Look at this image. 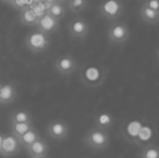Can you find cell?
Here are the masks:
<instances>
[{"label": "cell", "mask_w": 159, "mask_h": 158, "mask_svg": "<svg viewBox=\"0 0 159 158\" xmlns=\"http://www.w3.org/2000/svg\"><path fill=\"white\" fill-rule=\"evenodd\" d=\"M84 142L88 147L92 150L102 151L109 145L111 135L107 130L94 127L86 133V135L84 137Z\"/></svg>", "instance_id": "obj_1"}, {"label": "cell", "mask_w": 159, "mask_h": 158, "mask_svg": "<svg viewBox=\"0 0 159 158\" xmlns=\"http://www.w3.org/2000/svg\"><path fill=\"white\" fill-rule=\"evenodd\" d=\"M130 38V28L125 22L114 21L107 28V39L114 46H124Z\"/></svg>", "instance_id": "obj_2"}, {"label": "cell", "mask_w": 159, "mask_h": 158, "mask_svg": "<svg viewBox=\"0 0 159 158\" xmlns=\"http://www.w3.org/2000/svg\"><path fill=\"white\" fill-rule=\"evenodd\" d=\"M25 46L33 53L46 52L51 46L50 36L35 29L25 37Z\"/></svg>", "instance_id": "obj_3"}, {"label": "cell", "mask_w": 159, "mask_h": 158, "mask_svg": "<svg viewBox=\"0 0 159 158\" xmlns=\"http://www.w3.org/2000/svg\"><path fill=\"white\" fill-rule=\"evenodd\" d=\"M124 4L119 0H104L98 7L101 17L108 21H118L124 13Z\"/></svg>", "instance_id": "obj_4"}, {"label": "cell", "mask_w": 159, "mask_h": 158, "mask_svg": "<svg viewBox=\"0 0 159 158\" xmlns=\"http://www.w3.org/2000/svg\"><path fill=\"white\" fill-rule=\"evenodd\" d=\"M67 30L70 35L71 38L77 40H84L87 38L90 32V24L88 23L86 19L84 17H74L73 20L68 22Z\"/></svg>", "instance_id": "obj_5"}, {"label": "cell", "mask_w": 159, "mask_h": 158, "mask_svg": "<svg viewBox=\"0 0 159 158\" xmlns=\"http://www.w3.org/2000/svg\"><path fill=\"white\" fill-rule=\"evenodd\" d=\"M54 67L59 74L68 76L77 70L78 62L71 54H63L55 60Z\"/></svg>", "instance_id": "obj_6"}, {"label": "cell", "mask_w": 159, "mask_h": 158, "mask_svg": "<svg viewBox=\"0 0 159 158\" xmlns=\"http://www.w3.org/2000/svg\"><path fill=\"white\" fill-rule=\"evenodd\" d=\"M47 132L48 135L53 140L57 141H62L66 139L67 135L69 134V126L67 122L61 119L52 120L47 127Z\"/></svg>", "instance_id": "obj_7"}, {"label": "cell", "mask_w": 159, "mask_h": 158, "mask_svg": "<svg viewBox=\"0 0 159 158\" xmlns=\"http://www.w3.org/2000/svg\"><path fill=\"white\" fill-rule=\"evenodd\" d=\"M21 144H20L19 140L16 137L12 134V133H8V134H3L2 138V143H1V150H0V155L3 157H11L14 155L19 154L21 151Z\"/></svg>", "instance_id": "obj_8"}, {"label": "cell", "mask_w": 159, "mask_h": 158, "mask_svg": "<svg viewBox=\"0 0 159 158\" xmlns=\"http://www.w3.org/2000/svg\"><path fill=\"white\" fill-rule=\"evenodd\" d=\"M59 26H60L59 20L54 19V17L51 16L50 14H48V13L46 12L38 17V22L35 27L37 30H39V32L50 36V35L54 34V33L59 29Z\"/></svg>", "instance_id": "obj_9"}, {"label": "cell", "mask_w": 159, "mask_h": 158, "mask_svg": "<svg viewBox=\"0 0 159 158\" xmlns=\"http://www.w3.org/2000/svg\"><path fill=\"white\" fill-rule=\"evenodd\" d=\"M27 154L30 158H37V157H43L48 156L49 153V144L46 140L42 138L35 141L30 146L26 148Z\"/></svg>", "instance_id": "obj_10"}, {"label": "cell", "mask_w": 159, "mask_h": 158, "mask_svg": "<svg viewBox=\"0 0 159 158\" xmlns=\"http://www.w3.org/2000/svg\"><path fill=\"white\" fill-rule=\"evenodd\" d=\"M17 97L16 88L11 82L1 84L0 88V104L1 105H8L14 102V100Z\"/></svg>", "instance_id": "obj_11"}, {"label": "cell", "mask_w": 159, "mask_h": 158, "mask_svg": "<svg viewBox=\"0 0 159 158\" xmlns=\"http://www.w3.org/2000/svg\"><path fill=\"white\" fill-rule=\"evenodd\" d=\"M38 15L33 8L25 7L21 10L20 14V22L25 26H36L38 22Z\"/></svg>", "instance_id": "obj_12"}, {"label": "cell", "mask_w": 159, "mask_h": 158, "mask_svg": "<svg viewBox=\"0 0 159 158\" xmlns=\"http://www.w3.org/2000/svg\"><path fill=\"white\" fill-rule=\"evenodd\" d=\"M140 15L142 21L146 24H149V25H155L159 22V13L153 11L143 3L140 8Z\"/></svg>", "instance_id": "obj_13"}, {"label": "cell", "mask_w": 159, "mask_h": 158, "mask_svg": "<svg viewBox=\"0 0 159 158\" xmlns=\"http://www.w3.org/2000/svg\"><path fill=\"white\" fill-rule=\"evenodd\" d=\"M40 138H41V137H40L39 131H38L37 129L35 128V127H33L32 129H30L27 132L24 133V134L22 135V137H20L17 140H19L21 146L27 148L28 146H30L34 143V142L37 141V140L40 139Z\"/></svg>", "instance_id": "obj_14"}, {"label": "cell", "mask_w": 159, "mask_h": 158, "mask_svg": "<svg viewBox=\"0 0 159 158\" xmlns=\"http://www.w3.org/2000/svg\"><path fill=\"white\" fill-rule=\"evenodd\" d=\"M33 121L32 114L28 110H16L11 114L10 124H20V122H30Z\"/></svg>", "instance_id": "obj_15"}, {"label": "cell", "mask_w": 159, "mask_h": 158, "mask_svg": "<svg viewBox=\"0 0 159 158\" xmlns=\"http://www.w3.org/2000/svg\"><path fill=\"white\" fill-rule=\"evenodd\" d=\"M66 11H67L66 7H65L62 2L57 1V2H52V3L49 6L48 10H47V13L60 21V20H62L65 15H66Z\"/></svg>", "instance_id": "obj_16"}, {"label": "cell", "mask_w": 159, "mask_h": 158, "mask_svg": "<svg viewBox=\"0 0 159 158\" xmlns=\"http://www.w3.org/2000/svg\"><path fill=\"white\" fill-rule=\"evenodd\" d=\"M113 124H114V119L111 117V115L108 114V113H101L95 118V124H96L95 127L104 129V130L108 131L111 128Z\"/></svg>", "instance_id": "obj_17"}, {"label": "cell", "mask_w": 159, "mask_h": 158, "mask_svg": "<svg viewBox=\"0 0 159 158\" xmlns=\"http://www.w3.org/2000/svg\"><path fill=\"white\" fill-rule=\"evenodd\" d=\"M34 127L33 121L30 122H20V124H10V129L11 133H12L14 137H16L19 139L20 137L24 134V133L27 132L30 129H32Z\"/></svg>", "instance_id": "obj_18"}, {"label": "cell", "mask_w": 159, "mask_h": 158, "mask_svg": "<svg viewBox=\"0 0 159 158\" xmlns=\"http://www.w3.org/2000/svg\"><path fill=\"white\" fill-rule=\"evenodd\" d=\"M67 7L70 10V12H73L74 14H78L87 9L88 0H68Z\"/></svg>", "instance_id": "obj_19"}, {"label": "cell", "mask_w": 159, "mask_h": 158, "mask_svg": "<svg viewBox=\"0 0 159 158\" xmlns=\"http://www.w3.org/2000/svg\"><path fill=\"white\" fill-rule=\"evenodd\" d=\"M140 158H159V146L148 144L140 152Z\"/></svg>", "instance_id": "obj_20"}, {"label": "cell", "mask_w": 159, "mask_h": 158, "mask_svg": "<svg viewBox=\"0 0 159 158\" xmlns=\"http://www.w3.org/2000/svg\"><path fill=\"white\" fill-rule=\"evenodd\" d=\"M143 4L148 7L149 9H152L155 12L159 13V0H144Z\"/></svg>", "instance_id": "obj_21"}, {"label": "cell", "mask_w": 159, "mask_h": 158, "mask_svg": "<svg viewBox=\"0 0 159 158\" xmlns=\"http://www.w3.org/2000/svg\"><path fill=\"white\" fill-rule=\"evenodd\" d=\"M2 138H3V134L0 133V150H1V143H2Z\"/></svg>", "instance_id": "obj_22"}, {"label": "cell", "mask_w": 159, "mask_h": 158, "mask_svg": "<svg viewBox=\"0 0 159 158\" xmlns=\"http://www.w3.org/2000/svg\"><path fill=\"white\" fill-rule=\"evenodd\" d=\"M37 158H49L48 156H43V157H37Z\"/></svg>", "instance_id": "obj_23"}, {"label": "cell", "mask_w": 159, "mask_h": 158, "mask_svg": "<svg viewBox=\"0 0 159 158\" xmlns=\"http://www.w3.org/2000/svg\"><path fill=\"white\" fill-rule=\"evenodd\" d=\"M0 88H1V84H0Z\"/></svg>", "instance_id": "obj_24"}]
</instances>
